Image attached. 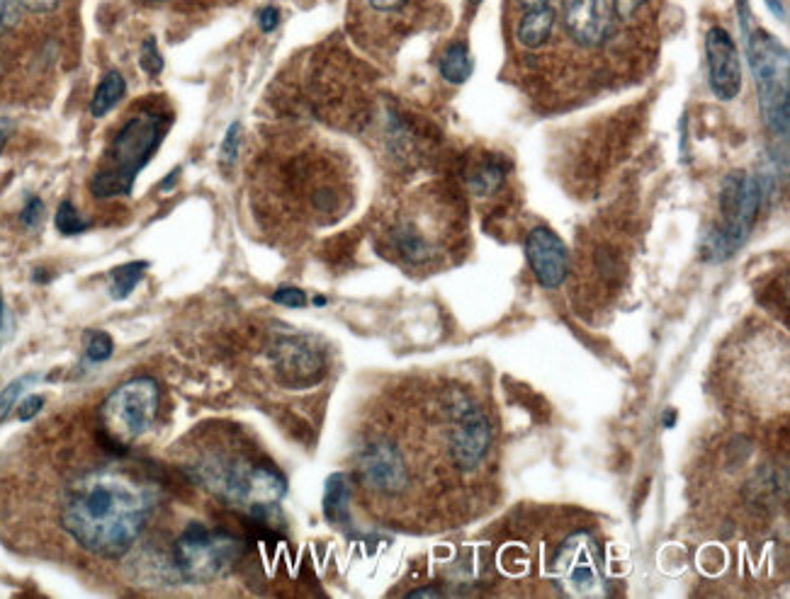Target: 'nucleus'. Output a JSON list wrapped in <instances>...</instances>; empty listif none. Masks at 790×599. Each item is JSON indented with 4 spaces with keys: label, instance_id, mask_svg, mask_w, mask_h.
Listing matches in <instances>:
<instances>
[{
    "label": "nucleus",
    "instance_id": "f257e3e1",
    "mask_svg": "<svg viewBox=\"0 0 790 599\" xmlns=\"http://www.w3.org/2000/svg\"><path fill=\"white\" fill-rule=\"evenodd\" d=\"M153 503L156 495L144 481L97 469L66 488L61 525L93 556L119 559L141 537Z\"/></svg>",
    "mask_w": 790,
    "mask_h": 599
},
{
    "label": "nucleus",
    "instance_id": "f3484780",
    "mask_svg": "<svg viewBox=\"0 0 790 599\" xmlns=\"http://www.w3.org/2000/svg\"><path fill=\"white\" fill-rule=\"evenodd\" d=\"M438 69L448 83L463 85L472 75V54L465 42H453L448 44L441 61H438Z\"/></svg>",
    "mask_w": 790,
    "mask_h": 599
},
{
    "label": "nucleus",
    "instance_id": "2eb2a0df",
    "mask_svg": "<svg viewBox=\"0 0 790 599\" xmlns=\"http://www.w3.org/2000/svg\"><path fill=\"white\" fill-rule=\"evenodd\" d=\"M557 22V13L553 5H541L525 10V15L515 25V39L525 49H541L550 39Z\"/></svg>",
    "mask_w": 790,
    "mask_h": 599
},
{
    "label": "nucleus",
    "instance_id": "a19ab883",
    "mask_svg": "<svg viewBox=\"0 0 790 599\" xmlns=\"http://www.w3.org/2000/svg\"><path fill=\"white\" fill-rule=\"evenodd\" d=\"M5 131H0V151H3V146H5Z\"/></svg>",
    "mask_w": 790,
    "mask_h": 599
},
{
    "label": "nucleus",
    "instance_id": "b1692460",
    "mask_svg": "<svg viewBox=\"0 0 790 599\" xmlns=\"http://www.w3.org/2000/svg\"><path fill=\"white\" fill-rule=\"evenodd\" d=\"M239 146H241V121H234V125L226 129L222 149H219V161H222L224 168H232L236 163Z\"/></svg>",
    "mask_w": 790,
    "mask_h": 599
},
{
    "label": "nucleus",
    "instance_id": "a211bd4d",
    "mask_svg": "<svg viewBox=\"0 0 790 599\" xmlns=\"http://www.w3.org/2000/svg\"><path fill=\"white\" fill-rule=\"evenodd\" d=\"M125 91H127V83H125L123 73L109 71L101 81V85L95 87V93L91 97V115L97 119L105 117L109 109H115L119 99L125 97Z\"/></svg>",
    "mask_w": 790,
    "mask_h": 599
},
{
    "label": "nucleus",
    "instance_id": "ddd939ff",
    "mask_svg": "<svg viewBox=\"0 0 790 599\" xmlns=\"http://www.w3.org/2000/svg\"><path fill=\"white\" fill-rule=\"evenodd\" d=\"M525 258L537 284L547 292H555L565 284L569 274V250L565 240L553 228L537 226L525 238Z\"/></svg>",
    "mask_w": 790,
    "mask_h": 599
},
{
    "label": "nucleus",
    "instance_id": "ea45409f",
    "mask_svg": "<svg viewBox=\"0 0 790 599\" xmlns=\"http://www.w3.org/2000/svg\"><path fill=\"white\" fill-rule=\"evenodd\" d=\"M314 306H326V298H324V296H316V298H314Z\"/></svg>",
    "mask_w": 790,
    "mask_h": 599
},
{
    "label": "nucleus",
    "instance_id": "cd10ccee",
    "mask_svg": "<svg viewBox=\"0 0 790 599\" xmlns=\"http://www.w3.org/2000/svg\"><path fill=\"white\" fill-rule=\"evenodd\" d=\"M278 25H280V10H278L276 5L260 8V13H258V27H260L263 32H266V35H270L272 30H278Z\"/></svg>",
    "mask_w": 790,
    "mask_h": 599
},
{
    "label": "nucleus",
    "instance_id": "bb28decb",
    "mask_svg": "<svg viewBox=\"0 0 790 599\" xmlns=\"http://www.w3.org/2000/svg\"><path fill=\"white\" fill-rule=\"evenodd\" d=\"M20 219L27 228H37L39 221L44 219V202H42V199L39 197L27 199V204H25V209H22Z\"/></svg>",
    "mask_w": 790,
    "mask_h": 599
},
{
    "label": "nucleus",
    "instance_id": "c756f323",
    "mask_svg": "<svg viewBox=\"0 0 790 599\" xmlns=\"http://www.w3.org/2000/svg\"><path fill=\"white\" fill-rule=\"evenodd\" d=\"M42 408H44V396H39V394H35V396H27L25 401L20 403L18 418H20V420H25V423H27V420L35 418Z\"/></svg>",
    "mask_w": 790,
    "mask_h": 599
},
{
    "label": "nucleus",
    "instance_id": "423d86ee",
    "mask_svg": "<svg viewBox=\"0 0 790 599\" xmlns=\"http://www.w3.org/2000/svg\"><path fill=\"white\" fill-rule=\"evenodd\" d=\"M161 403V388L149 376L117 386L101 408L103 427L119 445L139 439L151 430Z\"/></svg>",
    "mask_w": 790,
    "mask_h": 599
},
{
    "label": "nucleus",
    "instance_id": "f704fd0d",
    "mask_svg": "<svg viewBox=\"0 0 790 599\" xmlns=\"http://www.w3.org/2000/svg\"><path fill=\"white\" fill-rule=\"evenodd\" d=\"M766 8L771 10L774 17L786 22V5H783V0H766Z\"/></svg>",
    "mask_w": 790,
    "mask_h": 599
},
{
    "label": "nucleus",
    "instance_id": "4c0bfd02",
    "mask_svg": "<svg viewBox=\"0 0 790 599\" xmlns=\"http://www.w3.org/2000/svg\"><path fill=\"white\" fill-rule=\"evenodd\" d=\"M519 3L525 8V10H531V8H541V5H550V0H519Z\"/></svg>",
    "mask_w": 790,
    "mask_h": 599
},
{
    "label": "nucleus",
    "instance_id": "f8f14e48",
    "mask_svg": "<svg viewBox=\"0 0 790 599\" xmlns=\"http://www.w3.org/2000/svg\"><path fill=\"white\" fill-rule=\"evenodd\" d=\"M272 364L280 374L282 384L292 388H304L314 386L322 381L326 372V357L320 348L312 345L310 338H280L276 345H272Z\"/></svg>",
    "mask_w": 790,
    "mask_h": 599
},
{
    "label": "nucleus",
    "instance_id": "393cba45",
    "mask_svg": "<svg viewBox=\"0 0 790 599\" xmlns=\"http://www.w3.org/2000/svg\"><path fill=\"white\" fill-rule=\"evenodd\" d=\"M139 63H141V71H144L147 75H159L163 71V59L159 54V44L153 37L144 39V44H141Z\"/></svg>",
    "mask_w": 790,
    "mask_h": 599
},
{
    "label": "nucleus",
    "instance_id": "4468645a",
    "mask_svg": "<svg viewBox=\"0 0 790 599\" xmlns=\"http://www.w3.org/2000/svg\"><path fill=\"white\" fill-rule=\"evenodd\" d=\"M569 35L584 47H596L608 37L613 10L608 0H559Z\"/></svg>",
    "mask_w": 790,
    "mask_h": 599
},
{
    "label": "nucleus",
    "instance_id": "79ce46f5",
    "mask_svg": "<svg viewBox=\"0 0 790 599\" xmlns=\"http://www.w3.org/2000/svg\"><path fill=\"white\" fill-rule=\"evenodd\" d=\"M469 3H475V5H479V3H481V0H469Z\"/></svg>",
    "mask_w": 790,
    "mask_h": 599
},
{
    "label": "nucleus",
    "instance_id": "9b49d317",
    "mask_svg": "<svg viewBox=\"0 0 790 599\" xmlns=\"http://www.w3.org/2000/svg\"><path fill=\"white\" fill-rule=\"evenodd\" d=\"M708 83L710 91L722 103H730L742 91V59L740 49L725 27H710L706 35Z\"/></svg>",
    "mask_w": 790,
    "mask_h": 599
},
{
    "label": "nucleus",
    "instance_id": "7c9ffc66",
    "mask_svg": "<svg viewBox=\"0 0 790 599\" xmlns=\"http://www.w3.org/2000/svg\"><path fill=\"white\" fill-rule=\"evenodd\" d=\"M18 0H0V32L18 20Z\"/></svg>",
    "mask_w": 790,
    "mask_h": 599
},
{
    "label": "nucleus",
    "instance_id": "1a4fd4ad",
    "mask_svg": "<svg viewBox=\"0 0 790 599\" xmlns=\"http://www.w3.org/2000/svg\"><path fill=\"white\" fill-rule=\"evenodd\" d=\"M358 479L370 493L397 497L411 485L409 461L402 447L390 439H370L358 451Z\"/></svg>",
    "mask_w": 790,
    "mask_h": 599
},
{
    "label": "nucleus",
    "instance_id": "58836bf2",
    "mask_svg": "<svg viewBox=\"0 0 790 599\" xmlns=\"http://www.w3.org/2000/svg\"><path fill=\"white\" fill-rule=\"evenodd\" d=\"M674 423H676V413H666L664 425H666V427H674Z\"/></svg>",
    "mask_w": 790,
    "mask_h": 599
},
{
    "label": "nucleus",
    "instance_id": "20e7f679",
    "mask_svg": "<svg viewBox=\"0 0 790 599\" xmlns=\"http://www.w3.org/2000/svg\"><path fill=\"white\" fill-rule=\"evenodd\" d=\"M740 20H742V37L747 47L750 69L754 75L756 93H759V107L764 115V125L771 131V137L786 141L788 139V51L781 42L771 37L769 32L756 27L752 22V13L747 0H740Z\"/></svg>",
    "mask_w": 790,
    "mask_h": 599
},
{
    "label": "nucleus",
    "instance_id": "dca6fc26",
    "mask_svg": "<svg viewBox=\"0 0 790 599\" xmlns=\"http://www.w3.org/2000/svg\"><path fill=\"white\" fill-rule=\"evenodd\" d=\"M348 503H350V485L346 473L328 475L324 491V515L332 525L348 522Z\"/></svg>",
    "mask_w": 790,
    "mask_h": 599
},
{
    "label": "nucleus",
    "instance_id": "39448f33",
    "mask_svg": "<svg viewBox=\"0 0 790 599\" xmlns=\"http://www.w3.org/2000/svg\"><path fill=\"white\" fill-rule=\"evenodd\" d=\"M764 202V187L759 177L750 173H732L722 180L720 214L722 224L706 233L704 258L708 262H722L732 258L744 243L759 216Z\"/></svg>",
    "mask_w": 790,
    "mask_h": 599
},
{
    "label": "nucleus",
    "instance_id": "c85d7f7f",
    "mask_svg": "<svg viewBox=\"0 0 790 599\" xmlns=\"http://www.w3.org/2000/svg\"><path fill=\"white\" fill-rule=\"evenodd\" d=\"M642 3L644 0H611V10L620 20H630L642 8Z\"/></svg>",
    "mask_w": 790,
    "mask_h": 599
},
{
    "label": "nucleus",
    "instance_id": "0eeeda50",
    "mask_svg": "<svg viewBox=\"0 0 790 599\" xmlns=\"http://www.w3.org/2000/svg\"><path fill=\"white\" fill-rule=\"evenodd\" d=\"M241 556V541L200 522L188 525L173 547V563L185 580L207 583L226 573Z\"/></svg>",
    "mask_w": 790,
    "mask_h": 599
},
{
    "label": "nucleus",
    "instance_id": "4be33fe9",
    "mask_svg": "<svg viewBox=\"0 0 790 599\" xmlns=\"http://www.w3.org/2000/svg\"><path fill=\"white\" fill-rule=\"evenodd\" d=\"M54 224H57V231L63 233V236H79V233L88 231V226H91V221H85L79 209H75L69 199L66 202L59 204L57 209V216H54Z\"/></svg>",
    "mask_w": 790,
    "mask_h": 599
},
{
    "label": "nucleus",
    "instance_id": "e433bc0d",
    "mask_svg": "<svg viewBox=\"0 0 790 599\" xmlns=\"http://www.w3.org/2000/svg\"><path fill=\"white\" fill-rule=\"evenodd\" d=\"M409 597H441V590H435V587H423V590L409 592Z\"/></svg>",
    "mask_w": 790,
    "mask_h": 599
},
{
    "label": "nucleus",
    "instance_id": "5701e85b",
    "mask_svg": "<svg viewBox=\"0 0 790 599\" xmlns=\"http://www.w3.org/2000/svg\"><path fill=\"white\" fill-rule=\"evenodd\" d=\"M113 338L103 330H93L85 342V357L91 362H105L113 357Z\"/></svg>",
    "mask_w": 790,
    "mask_h": 599
},
{
    "label": "nucleus",
    "instance_id": "473e14b6",
    "mask_svg": "<svg viewBox=\"0 0 790 599\" xmlns=\"http://www.w3.org/2000/svg\"><path fill=\"white\" fill-rule=\"evenodd\" d=\"M18 5L30 10V13H49L59 5V0H18Z\"/></svg>",
    "mask_w": 790,
    "mask_h": 599
},
{
    "label": "nucleus",
    "instance_id": "6ab92c4d",
    "mask_svg": "<svg viewBox=\"0 0 790 599\" xmlns=\"http://www.w3.org/2000/svg\"><path fill=\"white\" fill-rule=\"evenodd\" d=\"M149 270V262L137 260V262H127L119 265L113 272H109V296L115 302H123L131 292L137 290V284L141 282V277Z\"/></svg>",
    "mask_w": 790,
    "mask_h": 599
},
{
    "label": "nucleus",
    "instance_id": "a878e982",
    "mask_svg": "<svg viewBox=\"0 0 790 599\" xmlns=\"http://www.w3.org/2000/svg\"><path fill=\"white\" fill-rule=\"evenodd\" d=\"M272 302L288 308H304L306 294L298 290V286H280V290H276V294H272Z\"/></svg>",
    "mask_w": 790,
    "mask_h": 599
},
{
    "label": "nucleus",
    "instance_id": "f03ea898",
    "mask_svg": "<svg viewBox=\"0 0 790 599\" xmlns=\"http://www.w3.org/2000/svg\"><path fill=\"white\" fill-rule=\"evenodd\" d=\"M185 471L197 485L207 488L222 501L248 507L254 515H266L288 491L278 469L268 463H254L239 454H205L185 466Z\"/></svg>",
    "mask_w": 790,
    "mask_h": 599
},
{
    "label": "nucleus",
    "instance_id": "9d476101",
    "mask_svg": "<svg viewBox=\"0 0 790 599\" xmlns=\"http://www.w3.org/2000/svg\"><path fill=\"white\" fill-rule=\"evenodd\" d=\"M559 580L572 595H599L601 592V551L586 531L569 537L555 559Z\"/></svg>",
    "mask_w": 790,
    "mask_h": 599
},
{
    "label": "nucleus",
    "instance_id": "412c9836",
    "mask_svg": "<svg viewBox=\"0 0 790 599\" xmlns=\"http://www.w3.org/2000/svg\"><path fill=\"white\" fill-rule=\"evenodd\" d=\"M37 381H39V374H27V376H20V379H15V381H10L3 391H0V423H5L8 415L13 413V408L20 403V396L25 394V388Z\"/></svg>",
    "mask_w": 790,
    "mask_h": 599
},
{
    "label": "nucleus",
    "instance_id": "6e6552de",
    "mask_svg": "<svg viewBox=\"0 0 790 599\" xmlns=\"http://www.w3.org/2000/svg\"><path fill=\"white\" fill-rule=\"evenodd\" d=\"M448 454L457 469H477L491 445V427L481 408L467 396H453L448 401Z\"/></svg>",
    "mask_w": 790,
    "mask_h": 599
},
{
    "label": "nucleus",
    "instance_id": "72a5a7b5",
    "mask_svg": "<svg viewBox=\"0 0 790 599\" xmlns=\"http://www.w3.org/2000/svg\"><path fill=\"white\" fill-rule=\"evenodd\" d=\"M368 3L380 10V13H394V10H402L409 0H368Z\"/></svg>",
    "mask_w": 790,
    "mask_h": 599
},
{
    "label": "nucleus",
    "instance_id": "aec40b11",
    "mask_svg": "<svg viewBox=\"0 0 790 599\" xmlns=\"http://www.w3.org/2000/svg\"><path fill=\"white\" fill-rule=\"evenodd\" d=\"M503 175H507V168H503L501 161H497V158L485 161L469 177L472 192H475V195H489L493 190H499L501 183H503Z\"/></svg>",
    "mask_w": 790,
    "mask_h": 599
},
{
    "label": "nucleus",
    "instance_id": "7ed1b4c3",
    "mask_svg": "<svg viewBox=\"0 0 790 599\" xmlns=\"http://www.w3.org/2000/svg\"><path fill=\"white\" fill-rule=\"evenodd\" d=\"M171 117L163 113H139L129 117L109 141L103 163L91 180V192L97 199L129 197L135 190L137 175L147 168L151 155L161 146Z\"/></svg>",
    "mask_w": 790,
    "mask_h": 599
},
{
    "label": "nucleus",
    "instance_id": "c9c22d12",
    "mask_svg": "<svg viewBox=\"0 0 790 599\" xmlns=\"http://www.w3.org/2000/svg\"><path fill=\"white\" fill-rule=\"evenodd\" d=\"M178 177H181V168H175L169 177H163L161 185H159V190H161V192H169V190H173V185L178 183Z\"/></svg>",
    "mask_w": 790,
    "mask_h": 599
},
{
    "label": "nucleus",
    "instance_id": "2f4dec72",
    "mask_svg": "<svg viewBox=\"0 0 790 599\" xmlns=\"http://www.w3.org/2000/svg\"><path fill=\"white\" fill-rule=\"evenodd\" d=\"M10 330H13V320H10V314H8V306H5L3 292H0V348H3L5 342H8V338H10Z\"/></svg>",
    "mask_w": 790,
    "mask_h": 599
}]
</instances>
